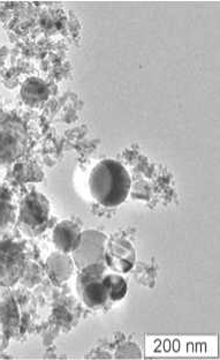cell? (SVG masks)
Here are the masks:
<instances>
[{"mask_svg": "<svg viewBox=\"0 0 220 360\" xmlns=\"http://www.w3.org/2000/svg\"><path fill=\"white\" fill-rule=\"evenodd\" d=\"M26 126L15 117L0 118V165L13 163L21 158L28 147Z\"/></svg>", "mask_w": 220, "mask_h": 360, "instance_id": "cell-4", "label": "cell"}, {"mask_svg": "<svg viewBox=\"0 0 220 360\" xmlns=\"http://www.w3.org/2000/svg\"><path fill=\"white\" fill-rule=\"evenodd\" d=\"M25 248L15 241H0V285L18 283L26 271Z\"/></svg>", "mask_w": 220, "mask_h": 360, "instance_id": "cell-5", "label": "cell"}, {"mask_svg": "<svg viewBox=\"0 0 220 360\" xmlns=\"http://www.w3.org/2000/svg\"><path fill=\"white\" fill-rule=\"evenodd\" d=\"M108 241L106 237L102 232L96 230H86L82 232L79 248L73 252L74 264H77L79 269L91 266V264H105L104 262V252Z\"/></svg>", "mask_w": 220, "mask_h": 360, "instance_id": "cell-6", "label": "cell"}, {"mask_svg": "<svg viewBox=\"0 0 220 360\" xmlns=\"http://www.w3.org/2000/svg\"><path fill=\"white\" fill-rule=\"evenodd\" d=\"M82 238V231L77 223L63 221L53 230V243L56 248L65 255L75 252Z\"/></svg>", "mask_w": 220, "mask_h": 360, "instance_id": "cell-8", "label": "cell"}, {"mask_svg": "<svg viewBox=\"0 0 220 360\" xmlns=\"http://www.w3.org/2000/svg\"><path fill=\"white\" fill-rule=\"evenodd\" d=\"M18 219L15 205L10 191L0 186V233L13 226Z\"/></svg>", "mask_w": 220, "mask_h": 360, "instance_id": "cell-11", "label": "cell"}, {"mask_svg": "<svg viewBox=\"0 0 220 360\" xmlns=\"http://www.w3.org/2000/svg\"><path fill=\"white\" fill-rule=\"evenodd\" d=\"M46 267L52 281H55V283H60L67 281L73 273L74 261L60 252L48 257Z\"/></svg>", "mask_w": 220, "mask_h": 360, "instance_id": "cell-9", "label": "cell"}, {"mask_svg": "<svg viewBox=\"0 0 220 360\" xmlns=\"http://www.w3.org/2000/svg\"><path fill=\"white\" fill-rule=\"evenodd\" d=\"M108 283H109L111 302H120L127 295V282L120 274L108 273Z\"/></svg>", "mask_w": 220, "mask_h": 360, "instance_id": "cell-12", "label": "cell"}, {"mask_svg": "<svg viewBox=\"0 0 220 360\" xmlns=\"http://www.w3.org/2000/svg\"><path fill=\"white\" fill-rule=\"evenodd\" d=\"M50 210L48 198L32 191L22 200L16 221L26 235L37 237L48 228Z\"/></svg>", "mask_w": 220, "mask_h": 360, "instance_id": "cell-3", "label": "cell"}, {"mask_svg": "<svg viewBox=\"0 0 220 360\" xmlns=\"http://www.w3.org/2000/svg\"><path fill=\"white\" fill-rule=\"evenodd\" d=\"M89 191L93 199L105 208H115L126 201L131 192V180L127 169L115 160H103L89 176Z\"/></svg>", "mask_w": 220, "mask_h": 360, "instance_id": "cell-1", "label": "cell"}, {"mask_svg": "<svg viewBox=\"0 0 220 360\" xmlns=\"http://www.w3.org/2000/svg\"><path fill=\"white\" fill-rule=\"evenodd\" d=\"M21 96L25 103L30 106H39L44 103L50 96L48 86L39 79H29L25 82L21 90Z\"/></svg>", "mask_w": 220, "mask_h": 360, "instance_id": "cell-10", "label": "cell"}, {"mask_svg": "<svg viewBox=\"0 0 220 360\" xmlns=\"http://www.w3.org/2000/svg\"><path fill=\"white\" fill-rule=\"evenodd\" d=\"M136 251L131 241L124 237L108 239L104 252L106 267L117 274H126L134 267Z\"/></svg>", "mask_w": 220, "mask_h": 360, "instance_id": "cell-7", "label": "cell"}, {"mask_svg": "<svg viewBox=\"0 0 220 360\" xmlns=\"http://www.w3.org/2000/svg\"><path fill=\"white\" fill-rule=\"evenodd\" d=\"M77 289L81 300L89 309H102L111 302L106 264H91L81 269Z\"/></svg>", "mask_w": 220, "mask_h": 360, "instance_id": "cell-2", "label": "cell"}]
</instances>
